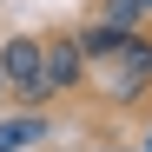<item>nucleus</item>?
Returning <instances> with one entry per match:
<instances>
[{
	"instance_id": "1",
	"label": "nucleus",
	"mask_w": 152,
	"mask_h": 152,
	"mask_svg": "<svg viewBox=\"0 0 152 152\" xmlns=\"http://www.w3.org/2000/svg\"><path fill=\"white\" fill-rule=\"evenodd\" d=\"M0 80H7V93L20 99V106H46V99H53L40 33H7V40H0Z\"/></svg>"
},
{
	"instance_id": "2",
	"label": "nucleus",
	"mask_w": 152,
	"mask_h": 152,
	"mask_svg": "<svg viewBox=\"0 0 152 152\" xmlns=\"http://www.w3.org/2000/svg\"><path fill=\"white\" fill-rule=\"evenodd\" d=\"M40 46H46V86H53V99L73 93V86H86V53L73 46V33H46Z\"/></svg>"
},
{
	"instance_id": "3",
	"label": "nucleus",
	"mask_w": 152,
	"mask_h": 152,
	"mask_svg": "<svg viewBox=\"0 0 152 152\" xmlns=\"http://www.w3.org/2000/svg\"><path fill=\"white\" fill-rule=\"evenodd\" d=\"M46 139V106H27L20 119H0V152H27Z\"/></svg>"
},
{
	"instance_id": "4",
	"label": "nucleus",
	"mask_w": 152,
	"mask_h": 152,
	"mask_svg": "<svg viewBox=\"0 0 152 152\" xmlns=\"http://www.w3.org/2000/svg\"><path fill=\"white\" fill-rule=\"evenodd\" d=\"M73 46L86 53V66H106L119 46H126V33H119V27H106V20H93V27H80V33H73Z\"/></svg>"
},
{
	"instance_id": "5",
	"label": "nucleus",
	"mask_w": 152,
	"mask_h": 152,
	"mask_svg": "<svg viewBox=\"0 0 152 152\" xmlns=\"http://www.w3.org/2000/svg\"><path fill=\"white\" fill-rule=\"evenodd\" d=\"M93 20H106V27H119V33H139L145 27V0H99Z\"/></svg>"
},
{
	"instance_id": "6",
	"label": "nucleus",
	"mask_w": 152,
	"mask_h": 152,
	"mask_svg": "<svg viewBox=\"0 0 152 152\" xmlns=\"http://www.w3.org/2000/svg\"><path fill=\"white\" fill-rule=\"evenodd\" d=\"M0 93H7V80H0Z\"/></svg>"
},
{
	"instance_id": "7",
	"label": "nucleus",
	"mask_w": 152,
	"mask_h": 152,
	"mask_svg": "<svg viewBox=\"0 0 152 152\" xmlns=\"http://www.w3.org/2000/svg\"><path fill=\"white\" fill-rule=\"evenodd\" d=\"M145 13H152V0H145Z\"/></svg>"
},
{
	"instance_id": "8",
	"label": "nucleus",
	"mask_w": 152,
	"mask_h": 152,
	"mask_svg": "<svg viewBox=\"0 0 152 152\" xmlns=\"http://www.w3.org/2000/svg\"><path fill=\"white\" fill-rule=\"evenodd\" d=\"M145 152H152V145H145Z\"/></svg>"
}]
</instances>
